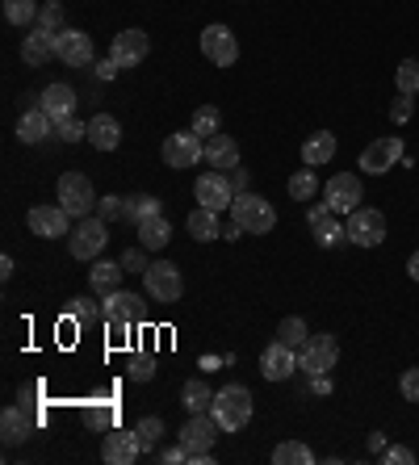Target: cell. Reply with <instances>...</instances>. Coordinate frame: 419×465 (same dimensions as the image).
Here are the masks:
<instances>
[{
  "label": "cell",
  "mask_w": 419,
  "mask_h": 465,
  "mask_svg": "<svg viewBox=\"0 0 419 465\" xmlns=\"http://www.w3.org/2000/svg\"><path fill=\"white\" fill-rule=\"evenodd\" d=\"M210 415L219 420L222 432H239V428H248V420H252V390L239 386V381L222 386L219 394H214V402H210Z\"/></svg>",
  "instance_id": "6da1fadb"
},
{
  "label": "cell",
  "mask_w": 419,
  "mask_h": 465,
  "mask_svg": "<svg viewBox=\"0 0 419 465\" xmlns=\"http://www.w3.org/2000/svg\"><path fill=\"white\" fill-rule=\"evenodd\" d=\"M231 223H239L248 235H268V231L277 227V210H273V202H265L260 193H235Z\"/></svg>",
  "instance_id": "7a4b0ae2"
},
{
  "label": "cell",
  "mask_w": 419,
  "mask_h": 465,
  "mask_svg": "<svg viewBox=\"0 0 419 465\" xmlns=\"http://www.w3.org/2000/svg\"><path fill=\"white\" fill-rule=\"evenodd\" d=\"M110 223H105V218H80V227L72 231V235H67V252H72V256L76 260H97L101 252H105V243H110Z\"/></svg>",
  "instance_id": "3957f363"
},
{
  "label": "cell",
  "mask_w": 419,
  "mask_h": 465,
  "mask_svg": "<svg viewBox=\"0 0 419 465\" xmlns=\"http://www.w3.org/2000/svg\"><path fill=\"white\" fill-rule=\"evenodd\" d=\"M344 235H348V243H356V248H377V243L386 239V214L374 206H356L353 214H348Z\"/></svg>",
  "instance_id": "277c9868"
},
{
  "label": "cell",
  "mask_w": 419,
  "mask_h": 465,
  "mask_svg": "<svg viewBox=\"0 0 419 465\" xmlns=\"http://www.w3.org/2000/svg\"><path fill=\"white\" fill-rule=\"evenodd\" d=\"M336 361H340V340L327 336V331H323V336H310L307 344L298 348V369L310 373V378H315V373H331Z\"/></svg>",
  "instance_id": "5b68a950"
},
{
  "label": "cell",
  "mask_w": 419,
  "mask_h": 465,
  "mask_svg": "<svg viewBox=\"0 0 419 465\" xmlns=\"http://www.w3.org/2000/svg\"><path fill=\"white\" fill-rule=\"evenodd\" d=\"M93 202H97V193H93V181L84 173H63L59 176V206H63L72 218H89Z\"/></svg>",
  "instance_id": "8992f818"
},
{
  "label": "cell",
  "mask_w": 419,
  "mask_h": 465,
  "mask_svg": "<svg viewBox=\"0 0 419 465\" xmlns=\"http://www.w3.org/2000/svg\"><path fill=\"white\" fill-rule=\"evenodd\" d=\"M143 285H147V293H151L155 302H180V293H185V277H180V269L177 264H168V260L147 264Z\"/></svg>",
  "instance_id": "52a82bcc"
},
{
  "label": "cell",
  "mask_w": 419,
  "mask_h": 465,
  "mask_svg": "<svg viewBox=\"0 0 419 465\" xmlns=\"http://www.w3.org/2000/svg\"><path fill=\"white\" fill-rule=\"evenodd\" d=\"M323 206L336 210V214H353L356 206L365 202V189H361V176L356 173H336L327 184H323Z\"/></svg>",
  "instance_id": "ba28073f"
},
{
  "label": "cell",
  "mask_w": 419,
  "mask_h": 465,
  "mask_svg": "<svg viewBox=\"0 0 419 465\" xmlns=\"http://www.w3.org/2000/svg\"><path fill=\"white\" fill-rule=\"evenodd\" d=\"M160 155H164L168 168H193L198 160H206V143H201V134H193V130H177V134L164 139Z\"/></svg>",
  "instance_id": "9c48e42d"
},
{
  "label": "cell",
  "mask_w": 419,
  "mask_h": 465,
  "mask_svg": "<svg viewBox=\"0 0 419 465\" xmlns=\"http://www.w3.org/2000/svg\"><path fill=\"white\" fill-rule=\"evenodd\" d=\"M398 160H403V139H398V134H382V139H374L361 152V173L382 176V173H390Z\"/></svg>",
  "instance_id": "30bf717a"
},
{
  "label": "cell",
  "mask_w": 419,
  "mask_h": 465,
  "mask_svg": "<svg viewBox=\"0 0 419 465\" xmlns=\"http://www.w3.org/2000/svg\"><path fill=\"white\" fill-rule=\"evenodd\" d=\"M201 54H206L214 67H231L239 59V38H235L227 25H206L201 30Z\"/></svg>",
  "instance_id": "8fae6325"
},
{
  "label": "cell",
  "mask_w": 419,
  "mask_h": 465,
  "mask_svg": "<svg viewBox=\"0 0 419 465\" xmlns=\"http://www.w3.org/2000/svg\"><path fill=\"white\" fill-rule=\"evenodd\" d=\"M147 54H151V43H147L143 30H122V34H113L110 59H113L118 67H139Z\"/></svg>",
  "instance_id": "7c38bea8"
},
{
  "label": "cell",
  "mask_w": 419,
  "mask_h": 465,
  "mask_svg": "<svg viewBox=\"0 0 419 465\" xmlns=\"http://www.w3.org/2000/svg\"><path fill=\"white\" fill-rule=\"evenodd\" d=\"M219 420L214 415H206V411H198V415H189V423L180 428V444H185L189 453H210L214 449V440H219Z\"/></svg>",
  "instance_id": "4fadbf2b"
},
{
  "label": "cell",
  "mask_w": 419,
  "mask_h": 465,
  "mask_svg": "<svg viewBox=\"0 0 419 465\" xmlns=\"http://www.w3.org/2000/svg\"><path fill=\"white\" fill-rule=\"evenodd\" d=\"M193 189H198V202L206 210H231V202H235V184L227 181V173H201L198 176V184H193Z\"/></svg>",
  "instance_id": "5bb4252c"
},
{
  "label": "cell",
  "mask_w": 419,
  "mask_h": 465,
  "mask_svg": "<svg viewBox=\"0 0 419 465\" xmlns=\"http://www.w3.org/2000/svg\"><path fill=\"white\" fill-rule=\"evenodd\" d=\"M294 369H298V348H289V344H281V340H273V344L260 352V373H265L268 381L294 378Z\"/></svg>",
  "instance_id": "9a60e30c"
},
{
  "label": "cell",
  "mask_w": 419,
  "mask_h": 465,
  "mask_svg": "<svg viewBox=\"0 0 419 465\" xmlns=\"http://www.w3.org/2000/svg\"><path fill=\"white\" fill-rule=\"evenodd\" d=\"M30 231L38 239H59V235H72V214L63 206H34L30 210Z\"/></svg>",
  "instance_id": "2e32d148"
},
{
  "label": "cell",
  "mask_w": 419,
  "mask_h": 465,
  "mask_svg": "<svg viewBox=\"0 0 419 465\" xmlns=\"http://www.w3.org/2000/svg\"><path fill=\"white\" fill-rule=\"evenodd\" d=\"M55 54H59V34H55V30H43V25H34V30L22 38V59H25L30 67L51 64Z\"/></svg>",
  "instance_id": "e0dca14e"
},
{
  "label": "cell",
  "mask_w": 419,
  "mask_h": 465,
  "mask_svg": "<svg viewBox=\"0 0 419 465\" xmlns=\"http://www.w3.org/2000/svg\"><path fill=\"white\" fill-rule=\"evenodd\" d=\"M105 323L110 327H131V323H139L143 319V302L134 298V293H122V290H113V293H105Z\"/></svg>",
  "instance_id": "ac0fdd59"
},
{
  "label": "cell",
  "mask_w": 419,
  "mask_h": 465,
  "mask_svg": "<svg viewBox=\"0 0 419 465\" xmlns=\"http://www.w3.org/2000/svg\"><path fill=\"white\" fill-rule=\"evenodd\" d=\"M143 457V444H139V436L131 432H110L105 436V444H101V461H110V465H131Z\"/></svg>",
  "instance_id": "d6986e66"
},
{
  "label": "cell",
  "mask_w": 419,
  "mask_h": 465,
  "mask_svg": "<svg viewBox=\"0 0 419 465\" xmlns=\"http://www.w3.org/2000/svg\"><path fill=\"white\" fill-rule=\"evenodd\" d=\"M59 59L67 67H89L93 64V38L84 30H59Z\"/></svg>",
  "instance_id": "ffe728a7"
},
{
  "label": "cell",
  "mask_w": 419,
  "mask_h": 465,
  "mask_svg": "<svg viewBox=\"0 0 419 465\" xmlns=\"http://www.w3.org/2000/svg\"><path fill=\"white\" fill-rule=\"evenodd\" d=\"M38 105L51 114V122H67L72 114H76V88L72 84H46L43 88V97H38Z\"/></svg>",
  "instance_id": "44dd1931"
},
{
  "label": "cell",
  "mask_w": 419,
  "mask_h": 465,
  "mask_svg": "<svg viewBox=\"0 0 419 465\" xmlns=\"http://www.w3.org/2000/svg\"><path fill=\"white\" fill-rule=\"evenodd\" d=\"M46 134H55V122H51V114H46L43 105H34V109H25L22 118H17V139L22 143H43Z\"/></svg>",
  "instance_id": "7402d4cb"
},
{
  "label": "cell",
  "mask_w": 419,
  "mask_h": 465,
  "mask_svg": "<svg viewBox=\"0 0 419 465\" xmlns=\"http://www.w3.org/2000/svg\"><path fill=\"white\" fill-rule=\"evenodd\" d=\"M307 223H310V231H315V243H319V248H331V243L348 239L344 235V227L336 223V210H327V206H315L307 214Z\"/></svg>",
  "instance_id": "603a6c76"
},
{
  "label": "cell",
  "mask_w": 419,
  "mask_h": 465,
  "mask_svg": "<svg viewBox=\"0 0 419 465\" xmlns=\"http://www.w3.org/2000/svg\"><path fill=\"white\" fill-rule=\"evenodd\" d=\"M336 147H340L336 134H331V130H319V134H310V139L302 143V163H307V168H323V163L336 160Z\"/></svg>",
  "instance_id": "cb8c5ba5"
},
{
  "label": "cell",
  "mask_w": 419,
  "mask_h": 465,
  "mask_svg": "<svg viewBox=\"0 0 419 465\" xmlns=\"http://www.w3.org/2000/svg\"><path fill=\"white\" fill-rule=\"evenodd\" d=\"M206 160L219 173H231V168H239V143L231 134H214V139H206Z\"/></svg>",
  "instance_id": "d4e9b609"
},
{
  "label": "cell",
  "mask_w": 419,
  "mask_h": 465,
  "mask_svg": "<svg viewBox=\"0 0 419 465\" xmlns=\"http://www.w3.org/2000/svg\"><path fill=\"white\" fill-rule=\"evenodd\" d=\"M89 143L97 152H118V143H122L118 118H113V114H97V118L89 122Z\"/></svg>",
  "instance_id": "484cf974"
},
{
  "label": "cell",
  "mask_w": 419,
  "mask_h": 465,
  "mask_svg": "<svg viewBox=\"0 0 419 465\" xmlns=\"http://www.w3.org/2000/svg\"><path fill=\"white\" fill-rule=\"evenodd\" d=\"M134 227H139V243H143L147 252H160V248H168V239H172V223H168L164 214L143 218V223H134Z\"/></svg>",
  "instance_id": "4316f807"
},
{
  "label": "cell",
  "mask_w": 419,
  "mask_h": 465,
  "mask_svg": "<svg viewBox=\"0 0 419 465\" xmlns=\"http://www.w3.org/2000/svg\"><path fill=\"white\" fill-rule=\"evenodd\" d=\"M30 432H34V420L25 415V407H5V415H0V436H5V444H22Z\"/></svg>",
  "instance_id": "83f0119b"
},
{
  "label": "cell",
  "mask_w": 419,
  "mask_h": 465,
  "mask_svg": "<svg viewBox=\"0 0 419 465\" xmlns=\"http://www.w3.org/2000/svg\"><path fill=\"white\" fill-rule=\"evenodd\" d=\"M122 260H93L89 269V282H93V293H113L122 285Z\"/></svg>",
  "instance_id": "f1b7e54d"
},
{
  "label": "cell",
  "mask_w": 419,
  "mask_h": 465,
  "mask_svg": "<svg viewBox=\"0 0 419 465\" xmlns=\"http://www.w3.org/2000/svg\"><path fill=\"white\" fill-rule=\"evenodd\" d=\"M189 235L198 239V243H210V239H219V235H222L219 210H206V206L193 210V214H189Z\"/></svg>",
  "instance_id": "f546056e"
},
{
  "label": "cell",
  "mask_w": 419,
  "mask_h": 465,
  "mask_svg": "<svg viewBox=\"0 0 419 465\" xmlns=\"http://www.w3.org/2000/svg\"><path fill=\"white\" fill-rule=\"evenodd\" d=\"M319 193H323V184L315 176V168H302V173L289 176V197L294 202H310V197H319Z\"/></svg>",
  "instance_id": "4dcf8cb0"
},
{
  "label": "cell",
  "mask_w": 419,
  "mask_h": 465,
  "mask_svg": "<svg viewBox=\"0 0 419 465\" xmlns=\"http://www.w3.org/2000/svg\"><path fill=\"white\" fill-rule=\"evenodd\" d=\"M134 436L143 444V453H155L160 440H164V420H160V415H143V420L134 423Z\"/></svg>",
  "instance_id": "1f68e13d"
},
{
  "label": "cell",
  "mask_w": 419,
  "mask_h": 465,
  "mask_svg": "<svg viewBox=\"0 0 419 465\" xmlns=\"http://www.w3.org/2000/svg\"><path fill=\"white\" fill-rule=\"evenodd\" d=\"M193 134H201V139H214V134H222V114L214 105H201L193 109Z\"/></svg>",
  "instance_id": "d6a6232c"
},
{
  "label": "cell",
  "mask_w": 419,
  "mask_h": 465,
  "mask_svg": "<svg viewBox=\"0 0 419 465\" xmlns=\"http://www.w3.org/2000/svg\"><path fill=\"white\" fill-rule=\"evenodd\" d=\"M180 399H185V411L198 415V411H210V402H214V394H210L206 381H185V390H180Z\"/></svg>",
  "instance_id": "836d02e7"
},
{
  "label": "cell",
  "mask_w": 419,
  "mask_h": 465,
  "mask_svg": "<svg viewBox=\"0 0 419 465\" xmlns=\"http://www.w3.org/2000/svg\"><path fill=\"white\" fill-rule=\"evenodd\" d=\"M273 461L277 465H310L315 461V453H310L302 440H286V444H277L273 449Z\"/></svg>",
  "instance_id": "e575fe53"
},
{
  "label": "cell",
  "mask_w": 419,
  "mask_h": 465,
  "mask_svg": "<svg viewBox=\"0 0 419 465\" xmlns=\"http://www.w3.org/2000/svg\"><path fill=\"white\" fill-rule=\"evenodd\" d=\"M38 0H5V22L13 25H34L38 22Z\"/></svg>",
  "instance_id": "d590c367"
},
{
  "label": "cell",
  "mask_w": 419,
  "mask_h": 465,
  "mask_svg": "<svg viewBox=\"0 0 419 465\" xmlns=\"http://www.w3.org/2000/svg\"><path fill=\"white\" fill-rule=\"evenodd\" d=\"M277 340H281V344H289V348H302L310 340L307 319H298V314H294V319H281V323H277Z\"/></svg>",
  "instance_id": "8d00e7d4"
},
{
  "label": "cell",
  "mask_w": 419,
  "mask_h": 465,
  "mask_svg": "<svg viewBox=\"0 0 419 465\" xmlns=\"http://www.w3.org/2000/svg\"><path fill=\"white\" fill-rule=\"evenodd\" d=\"M155 214H164V210H160V197H151V193H134V197H126V218L143 223V218H155Z\"/></svg>",
  "instance_id": "74e56055"
},
{
  "label": "cell",
  "mask_w": 419,
  "mask_h": 465,
  "mask_svg": "<svg viewBox=\"0 0 419 465\" xmlns=\"http://www.w3.org/2000/svg\"><path fill=\"white\" fill-rule=\"evenodd\" d=\"M67 314H72L80 327H93V323H101V319H105V306H97L93 298H76V302L67 306Z\"/></svg>",
  "instance_id": "f35d334b"
},
{
  "label": "cell",
  "mask_w": 419,
  "mask_h": 465,
  "mask_svg": "<svg viewBox=\"0 0 419 465\" xmlns=\"http://www.w3.org/2000/svg\"><path fill=\"white\" fill-rule=\"evenodd\" d=\"M395 84H398V93H403V97H415V93H419V59H403V64H398Z\"/></svg>",
  "instance_id": "ab89813d"
},
{
  "label": "cell",
  "mask_w": 419,
  "mask_h": 465,
  "mask_svg": "<svg viewBox=\"0 0 419 465\" xmlns=\"http://www.w3.org/2000/svg\"><path fill=\"white\" fill-rule=\"evenodd\" d=\"M126 373H131V381H151L155 378V361L151 357H131V365H126Z\"/></svg>",
  "instance_id": "60d3db41"
},
{
  "label": "cell",
  "mask_w": 419,
  "mask_h": 465,
  "mask_svg": "<svg viewBox=\"0 0 419 465\" xmlns=\"http://www.w3.org/2000/svg\"><path fill=\"white\" fill-rule=\"evenodd\" d=\"M59 139L63 143H80V139H89V122H76V118H67V122H59Z\"/></svg>",
  "instance_id": "b9f144b4"
},
{
  "label": "cell",
  "mask_w": 419,
  "mask_h": 465,
  "mask_svg": "<svg viewBox=\"0 0 419 465\" xmlns=\"http://www.w3.org/2000/svg\"><path fill=\"white\" fill-rule=\"evenodd\" d=\"M34 25H43V30H59V25H63V9H59V0H46V9L38 13V22Z\"/></svg>",
  "instance_id": "7bdbcfd3"
},
{
  "label": "cell",
  "mask_w": 419,
  "mask_h": 465,
  "mask_svg": "<svg viewBox=\"0 0 419 465\" xmlns=\"http://www.w3.org/2000/svg\"><path fill=\"white\" fill-rule=\"evenodd\" d=\"M97 214L105 218V223H113V218H126V202H122V197H101V202H97Z\"/></svg>",
  "instance_id": "ee69618b"
},
{
  "label": "cell",
  "mask_w": 419,
  "mask_h": 465,
  "mask_svg": "<svg viewBox=\"0 0 419 465\" xmlns=\"http://www.w3.org/2000/svg\"><path fill=\"white\" fill-rule=\"evenodd\" d=\"M398 390H403L407 402H419V369H407V373L398 378Z\"/></svg>",
  "instance_id": "f6af8a7d"
},
{
  "label": "cell",
  "mask_w": 419,
  "mask_h": 465,
  "mask_svg": "<svg viewBox=\"0 0 419 465\" xmlns=\"http://www.w3.org/2000/svg\"><path fill=\"white\" fill-rule=\"evenodd\" d=\"M386 461L390 465H411V461H415V453H411L407 444H390V449H386Z\"/></svg>",
  "instance_id": "bcb514c9"
},
{
  "label": "cell",
  "mask_w": 419,
  "mask_h": 465,
  "mask_svg": "<svg viewBox=\"0 0 419 465\" xmlns=\"http://www.w3.org/2000/svg\"><path fill=\"white\" fill-rule=\"evenodd\" d=\"M122 269H126V272H147L143 252H122Z\"/></svg>",
  "instance_id": "7dc6e473"
},
{
  "label": "cell",
  "mask_w": 419,
  "mask_h": 465,
  "mask_svg": "<svg viewBox=\"0 0 419 465\" xmlns=\"http://www.w3.org/2000/svg\"><path fill=\"white\" fill-rule=\"evenodd\" d=\"M160 461H164V465H180V461H189V449H185V444H172V449H164V453H160Z\"/></svg>",
  "instance_id": "c3c4849f"
},
{
  "label": "cell",
  "mask_w": 419,
  "mask_h": 465,
  "mask_svg": "<svg viewBox=\"0 0 419 465\" xmlns=\"http://www.w3.org/2000/svg\"><path fill=\"white\" fill-rule=\"evenodd\" d=\"M390 118H395V122H411V97H398L395 105H390Z\"/></svg>",
  "instance_id": "681fc988"
},
{
  "label": "cell",
  "mask_w": 419,
  "mask_h": 465,
  "mask_svg": "<svg viewBox=\"0 0 419 465\" xmlns=\"http://www.w3.org/2000/svg\"><path fill=\"white\" fill-rule=\"evenodd\" d=\"M407 277L419 285V252H411V260H407Z\"/></svg>",
  "instance_id": "f907efd6"
},
{
  "label": "cell",
  "mask_w": 419,
  "mask_h": 465,
  "mask_svg": "<svg viewBox=\"0 0 419 465\" xmlns=\"http://www.w3.org/2000/svg\"><path fill=\"white\" fill-rule=\"evenodd\" d=\"M369 449H374V453H382V449H386V436L374 432V436H369Z\"/></svg>",
  "instance_id": "816d5d0a"
},
{
  "label": "cell",
  "mask_w": 419,
  "mask_h": 465,
  "mask_svg": "<svg viewBox=\"0 0 419 465\" xmlns=\"http://www.w3.org/2000/svg\"><path fill=\"white\" fill-rule=\"evenodd\" d=\"M227 176H231V184H235V189H239V193H243V184H248V176H243L239 168H231V173H227Z\"/></svg>",
  "instance_id": "f5cc1de1"
},
{
  "label": "cell",
  "mask_w": 419,
  "mask_h": 465,
  "mask_svg": "<svg viewBox=\"0 0 419 465\" xmlns=\"http://www.w3.org/2000/svg\"><path fill=\"white\" fill-rule=\"evenodd\" d=\"M13 269H17V264H13V256L0 260V277H13Z\"/></svg>",
  "instance_id": "db71d44e"
}]
</instances>
